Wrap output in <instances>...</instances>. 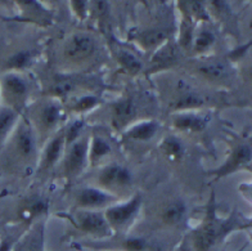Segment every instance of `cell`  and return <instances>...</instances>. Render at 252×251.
Masks as SVG:
<instances>
[{
    "instance_id": "1",
    "label": "cell",
    "mask_w": 252,
    "mask_h": 251,
    "mask_svg": "<svg viewBox=\"0 0 252 251\" xmlns=\"http://www.w3.org/2000/svg\"><path fill=\"white\" fill-rule=\"evenodd\" d=\"M140 206H142V197L139 195H135L127 201L113 204L112 206L107 208L104 216L113 233L125 232L129 228L139 214Z\"/></svg>"
},
{
    "instance_id": "2",
    "label": "cell",
    "mask_w": 252,
    "mask_h": 251,
    "mask_svg": "<svg viewBox=\"0 0 252 251\" xmlns=\"http://www.w3.org/2000/svg\"><path fill=\"white\" fill-rule=\"evenodd\" d=\"M96 41L93 35L88 33L73 34L63 48V57L68 62L79 63L87 61L95 53Z\"/></svg>"
},
{
    "instance_id": "3",
    "label": "cell",
    "mask_w": 252,
    "mask_h": 251,
    "mask_svg": "<svg viewBox=\"0 0 252 251\" xmlns=\"http://www.w3.org/2000/svg\"><path fill=\"white\" fill-rule=\"evenodd\" d=\"M76 225L80 231L95 238H108L113 235L104 214L95 210H83L77 213Z\"/></svg>"
},
{
    "instance_id": "4",
    "label": "cell",
    "mask_w": 252,
    "mask_h": 251,
    "mask_svg": "<svg viewBox=\"0 0 252 251\" xmlns=\"http://www.w3.org/2000/svg\"><path fill=\"white\" fill-rule=\"evenodd\" d=\"M224 225L215 220L214 216L206 219L199 228L193 233L192 249L194 251H210L222 235Z\"/></svg>"
},
{
    "instance_id": "5",
    "label": "cell",
    "mask_w": 252,
    "mask_h": 251,
    "mask_svg": "<svg viewBox=\"0 0 252 251\" xmlns=\"http://www.w3.org/2000/svg\"><path fill=\"white\" fill-rule=\"evenodd\" d=\"M89 162V139L80 137L71 143L64 157V170L70 177H76Z\"/></svg>"
},
{
    "instance_id": "6",
    "label": "cell",
    "mask_w": 252,
    "mask_h": 251,
    "mask_svg": "<svg viewBox=\"0 0 252 251\" xmlns=\"http://www.w3.org/2000/svg\"><path fill=\"white\" fill-rule=\"evenodd\" d=\"M117 197L111 192L103 188L95 187H85L81 188L76 195L77 205L83 210H95L99 209L110 208L113 204H116Z\"/></svg>"
},
{
    "instance_id": "7",
    "label": "cell",
    "mask_w": 252,
    "mask_h": 251,
    "mask_svg": "<svg viewBox=\"0 0 252 251\" xmlns=\"http://www.w3.org/2000/svg\"><path fill=\"white\" fill-rule=\"evenodd\" d=\"M133 182V175L124 166L108 165L103 169L99 175V183L103 189L111 192L129 187ZM112 193V192H111Z\"/></svg>"
},
{
    "instance_id": "8",
    "label": "cell",
    "mask_w": 252,
    "mask_h": 251,
    "mask_svg": "<svg viewBox=\"0 0 252 251\" xmlns=\"http://www.w3.org/2000/svg\"><path fill=\"white\" fill-rule=\"evenodd\" d=\"M3 90L5 93V97L14 106V111L24 105L27 98V94H29L27 83L17 73H8L4 76Z\"/></svg>"
},
{
    "instance_id": "9",
    "label": "cell",
    "mask_w": 252,
    "mask_h": 251,
    "mask_svg": "<svg viewBox=\"0 0 252 251\" xmlns=\"http://www.w3.org/2000/svg\"><path fill=\"white\" fill-rule=\"evenodd\" d=\"M138 115V105L135 99L124 98L116 102L112 107L113 125L121 129L131 121H134Z\"/></svg>"
},
{
    "instance_id": "10",
    "label": "cell",
    "mask_w": 252,
    "mask_h": 251,
    "mask_svg": "<svg viewBox=\"0 0 252 251\" xmlns=\"http://www.w3.org/2000/svg\"><path fill=\"white\" fill-rule=\"evenodd\" d=\"M62 117V108L57 102H47L39 108V128L41 132L50 133L57 128Z\"/></svg>"
},
{
    "instance_id": "11",
    "label": "cell",
    "mask_w": 252,
    "mask_h": 251,
    "mask_svg": "<svg viewBox=\"0 0 252 251\" xmlns=\"http://www.w3.org/2000/svg\"><path fill=\"white\" fill-rule=\"evenodd\" d=\"M209 120L201 115L193 113V111L189 112H179L174 116L173 124L176 129L180 132H202L207 125Z\"/></svg>"
},
{
    "instance_id": "12",
    "label": "cell",
    "mask_w": 252,
    "mask_h": 251,
    "mask_svg": "<svg viewBox=\"0 0 252 251\" xmlns=\"http://www.w3.org/2000/svg\"><path fill=\"white\" fill-rule=\"evenodd\" d=\"M158 132V124L153 120H144L130 126L125 132V138L133 142H148Z\"/></svg>"
},
{
    "instance_id": "13",
    "label": "cell",
    "mask_w": 252,
    "mask_h": 251,
    "mask_svg": "<svg viewBox=\"0 0 252 251\" xmlns=\"http://www.w3.org/2000/svg\"><path fill=\"white\" fill-rule=\"evenodd\" d=\"M16 149L24 159H31L36 152L35 136L29 125H21L16 134Z\"/></svg>"
},
{
    "instance_id": "14",
    "label": "cell",
    "mask_w": 252,
    "mask_h": 251,
    "mask_svg": "<svg viewBox=\"0 0 252 251\" xmlns=\"http://www.w3.org/2000/svg\"><path fill=\"white\" fill-rule=\"evenodd\" d=\"M167 37L169 33L163 29H147L140 33L136 34L135 40L138 41L143 49H155L157 50L158 48L167 43Z\"/></svg>"
},
{
    "instance_id": "15",
    "label": "cell",
    "mask_w": 252,
    "mask_h": 251,
    "mask_svg": "<svg viewBox=\"0 0 252 251\" xmlns=\"http://www.w3.org/2000/svg\"><path fill=\"white\" fill-rule=\"evenodd\" d=\"M66 145V136L64 133H61L54 137L52 141L47 144L45 151H44L43 160H41V168L49 169L54 166L62 157L63 149Z\"/></svg>"
},
{
    "instance_id": "16",
    "label": "cell",
    "mask_w": 252,
    "mask_h": 251,
    "mask_svg": "<svg viewBox=\"0 0 252 251\" xmlns=\"http://www.w3.org/2000/svg\"><path fill=\"white\" fill-rule=\"evenodd\" d=\"M180 94L178 98L173 101L174 111H180V112H189L193 109L198 108L203 105V101L201 97H198L196 93L188 90L184 83H180L179 86Z\"/></svg>"
},
{
    "instance_id": "17",
    "label": "cell",
    "mask_w": 252,
    "mask_h": 251,
    "mask_svg": "<svg viewBox=\"0 0 252 251\" xmlns=\"http://www.w3.org/2000/svg\"><path fill=\"white\" fill-rule=\"evenodd\" d=\"M187 215V205L182 200H174L169 202L161 212V219L166 225L175 227L179 225Z\"/></svg>"
},
{
    "instance_id": "18",
    "label": "cell",
    "mask_w": 252,
    "mask_h": 251,
    "mask_svg": "<svg viewBox=\"0 0 252 251\" xmlns=\"http://www.w3.org/2000/svg\"><path fill=\"white\" fill-rule=\"evenodd\" d=\"M111 152H112V148L110 143L102 137H93L89 141V162L92 165L102 162L111 155Z\"/></svg>"
},
{
    "instance_id": "19",
    "label": "cell",
    "mask_w": 252,
    "mask_h": 251,
    "mask_svg": "<svg viewBox=\"0 0 252 251\" xmlns=\"http://www.w3.org/2000/svg\"><path fill=\"white\" fill-rule=\"evenodd\" d=\"M251 155L252 152L250 147H247V145H241V147H238V148L234 151V153H233L232 159L228 161V164H226L222 169H220V175L228 174V173L232 172L233 169L238 168V166H241L242 164L249 162L250 160H251Z\"/></svg>"
},
{
    "instance_id": "20",
    "label": "cell",
    "mask_w": 252,
    "mask_h": 251,
    "mask_svg": "<svg viewBox=\"0 0 252 251\" xmlns=\"http://www.w3.org/2000/svg\"><path fill=\"white\" fill-rule=\"evenodd\" d=\"M198 72L209 80H222L228 76V69L221 62H206L198 67Z\"/></svg>"
},
{
    "instance_id": "21",
    "label": "cell",
    "mask_w": 252,
    "mask_h": 251,
    "mask_svg": "<svg viewBox=\"0 0 252 251\" xmlns=\"http://www.w3.org/2000/svg\"><path fill=\"white\" fill-rule=\"evenodd\" d=\"M117 62L126 72L129 73H139L143 69L142 61L129 50H119L117 52Z\"/></svg>"
},
{
    "instance_id": "22",
    "label": "cell",
    "mask_w": 252,
    "mask_h": 251,
    "mask_svg": "<svg viewBox=\"0 0 252 251\" xmlns=\"http://www.w3.org/2000/svg\"><path fill=\"white\" fill-rule=\"evenodd\" d=\"M178 58V46L174 44L166 43L161 48L156 50V53L153 56L152 62L156 63V66H167L170 63Z\"/></svg>"
},
{
    "instance_id": "23",
    "label": "cell",
    "mask_w": 252,
    "mask_h": 251,
    "mask_svg": "<svg viewBox=\"0 0 252 251\" xmlns=\"http://www.w3.org/2000/svg\"><path fill=\"white\" fill-rule=\"evenodd\" d=\"M161 151L171 161H180L184 155V147L179 139L175 137H169V138L163 139V142L161 143Z\"/></svg>"
},
{
    "instance_id": "24",
    "label": "cell",
    "mask_w": 252,
    "mask_h": 251,
    "mask_svg": "<svg viewBox=\"0 0 252 251\" xmlns=\"http://www.w3.org/2000/svg\"><path fill=\"white\" fill-rule=\"evenodd\" d=\"M17 111L13 108H0V143L7 138L12 128L14 126L17 121Z\"/></svg>"
},
{
    "instance_id": "25",
    "label": "cell",
    "mask_w": 252,
    "mask_h": 251,
    "mask_svg": "<svg viewBox=\"0 0 252 251\" xmlns=\"http://www.w3.org/2000/svg\"><path fill=\"white\" fill-rule=\"evenodd\" d=\"M48 213V202L41 198H33L30 202H27L22 210V216L26 220H32L40 215H45Z\"/></svg>"
},
{
    "instance_id": "26",
    "label": "cell",
    "mask_w": 252,
    "mask_h": 251,
    "mask_svg": "<svg viewBox=\"0 0 252 251\" xmlns=\"http://www.w3.org/2000/svg\"><path fill=\"white\" fill-rule=\"evenodd\" d=\"M121 251H151L152 244L144 237H127L120 244Z\"/></svg>"
},
{
    "instance_id": "27",
    "label": "cell",
    "mask_w": 252,
    "mask_h": 251,
    "mask_svg": "<svg viewBox=\"0 0 252 251\" xmlns=\"http://www.w3.org/2000/svg\"><path fill=\"white\" fill-rule=\"evenodd\" d=\"M33 54L31 50H21L10 57L7 62V67L10 70H22L26 69L31 63Z\"/></svg>"
},
{
    "instance_id": "28",
    "label": "cell",
    "mask_w": 252,
    "mask_h": 251,
    "mask_svg": "<svg viewBox=\"0 0 252 251\" xmlns=\"http://www.w3.org/2000/svg\"><path fill=\"white\" fill-rule=\"evenodd\" d=\"M75 88H76V83L72 79H70V77H60V79H57V81L52 86V93H53V96L62 98V97H66L70 93H72Z\"/></svg>"
},
{
    "instance_id": "29",
    "label": "cell",
    "mask_w": 252,
    "mask_h": 251,
    "mask_svg": "<svg viewBox=\"0 0 252 251\" xmlns=\"http://www.w3.org/2000/svg\"><path fill=\"white\" fill-rule=\"evenodd\" d=\"M214 41H215L214 34L206 30L199 31L196 36H193V43H194V50L196 52H203V50L209 49L210 46L214 44Z\"/></svg>"
},
{
    "instance_id": "30",
    "label": "cell",
    "mask_w": 252,
    "mask_h": 251,
    "mask_svg": "<svg viewBox=\"0 0 252 251\" xmlns=\"http://www.w3.org/2000/svg\"><path fill=\"white\" fill-rule=\"evenodd\" d=\"M99 105V99L95 96H84L76 102V105L73 106V109L77 112H87L90 109L95 108Z\"/></svg>"
},
{
    "instance_id": "31",
    "label": "cell",
    "mask_w": 252,
    "mask_h": 251,
    "mask_svg": "<svg viewBox=\"0 0 252 251\" xmlns=\"http://www.w3.org/2000/svg\"><path fill=\"white\" fill-rule=\"evenodd\" d=\"M83 121L81 120H79V121H76L75 124H73L72 126H71L70 129L67 130V132H64V136H66V144L70 145L71 143H73L76 139L80 138V132L83 130Z\"/></svg>"
},
{
    "instance_id": "32",
    "label": "cell",
    "mask_w": 252,
    "mask_h": 251,
    "mask_svg": "<svg viewBox=\"0 0 252 251\" xmlns=\"http://www.w3.org/2000/svg\"><path fill=\"white\" fill-rule=\"evenodd\" d=\"M73 13L79 17L80 20H85L88 17V10H89V3L88 1H71Z\"/></svg>"
},
{
    "instance_id": "33",
    "label": "cell",
    "mask_w": 252,
    "mask_h": 251,
    "mask_svg": "<svg viewBox=\"0 0 252 251\" xmlns=\"http://www.w3.org/2000/svg\"><path fill=\"white\" fill-rule=\"evenodd\" d=\"M14 248L13 242L10 240H5V241L0 242V251H12Z\"/></svg>"
},
{
    "instance_id": "34",
    "label": "cell",
    "mask_w": 252,
    "mask_h": 251,
    "mask_svg": "<svg viewBox=\"0 0 252 251\" xmlns=\"http://www.w3.org/2000/svg\"><path fill=\"white\" fill-rule=\"evenodd\" d=\"M176 251H192V250H190V249H188V248H187L186 245L183 244L182 246H180V248L178 249V250H176Z\"/></svg>"
},
{
    "instance_id": "35",
    "label": "cell",
    "mask_w": 252,
    "mask_h": 251,
    "mask_svg": "<svg viewBox=\"0 0 252 251\" xmlns=\"http://www.w3.org/2000/svg\"><path fill=\"white\" fill-rule=\"evenodd\" d=\"M12 251H26V250H25L22 246H18V245H17V246H14L13 250H12Z\"/></svg>"
}]
</instances>
